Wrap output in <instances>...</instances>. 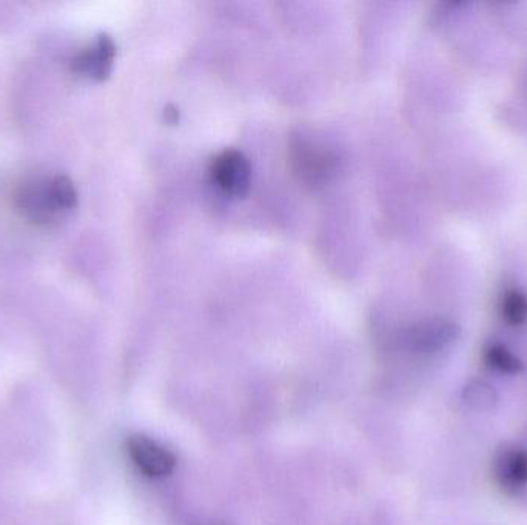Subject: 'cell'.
Returning a JSON list of instances; mask_svg holds the SVG:
<instances>
[{
	"mask_svg": "<svg viewBox=\"0 0 527 525\" xmlns=\"http://www.w3.org/2000/svg\"><path fill=\"white\" fill-rule=\"evenodd\" d=\"M290 165L303 184L323 187L335 176L338 158L321 145L296 141L290 147Z\"/></svg>",
	"mask_w": 527,
	"mask_h": 525,
	"instance_id": "obj_1",
	"label": "cell"
},
{
	"mask_svg": "<svg viewBox=\"0 0 527 525\" xmlns=\"http://www.w3.org/2000/svg\"><path fill=\"white\" fill-rule=\"evenodd\" d=\"M14 205L22 218L34 225H51L64 216L54 204L50 179L24 182L14 194Z\"/></svg>",
	"mask_w": 527,
	"mask_h": 525,
	"instance_id": "obj_2",
	"label": "cell"
},
{
	"mask_svg": "<svg viewBox=\"0 0 527 525\" xmlns=\"http://www.w3.org/2000/svg\"><path fill=\"white\" fill-rule=\"evenodd\" d=\"M213 184L233 198H242L252 185V165L246 154L238 150H224L210 165Z\"/></svg>",
	"mask_w": 527,
	"mask_h": 525,
	"instance_id": "obj_3",
	"label": "cell"
},
{
	"mask_svg": "<svg viewBox=\"0 0 527 525\" xmlns=\"http://www.w3.org/2000/svg\"><path fill=\"white\" fill-rule=\"evenodd\" d=\"M128 453L136 467L150 478H162L175 469V456L145 436H133L128 441Z\"/></svg>",
	"mask_w": 527,
	"mask_h": 525,
	"instance_id": "obj_4",
	"label": "cell"
},
{
	"mask_svg": "<svg viewBox=\"0 0 527 525\" xmlns=\"http://www.w3.org/2000/svg\"><path fill=\"white\" fill-rule=\"evenodd\" d=\"M116 45L107 34H99L96 41L73 59V71L93 81H105L115 62Z\"/></svg>",
	"mask_w": 527,
	"mask_h": 525,
	"instance_id": "obj_5",
	"label": "cell"
},
{
	"mask_svg": "<svg viewBox=\"0 0 527 525\" xmlns=\"http://www.w3.org/2000/svg\"><path fill=\"white\" fill-rule=\"evenodd\" d=\"M452 338L454 325L444 321H426L410 328L406 342L413 352L432 353L440 350Z\"/></svg>",
	"mask_w": 527,
	"mask_h": 525,
	"instance_id": "obj_6",
	"label": "cell"
},
{
	"mask_svg": "<svg viewBox=\"0 0 527 525\" xmlns=\"http://www.w3.org/2000/svg\"><path fill=\"white\" fill-rule=\"evenodd\" d=\"M500 476L503 482L514 489H521L527 484V455L523 452L504 453L500 461Z\"/></svg>",
	"mask_w": 527,
	"mask_h": 525,
	"instance_id": "obj_7",
	"label": "cell"
},
{
	"mask_svg": "<svg viewBox=\"0 0 527 525\" xmlns=\"http://www.w3.org/2000/svg\"><path fill=\"white\" fill-rule=\"evenodd\" d=\"M501 316L507 324L523 325L527 322V295L520 288L507 290L500 301Z\"/></svg>",
	"mask_w": 527,
	"mask_h": 525,
	"instance_id": "obj_8",
	"label": "cell"
},
{
	"mask_svg": "<svg viewBox=\"0 0 527 525\" xmlns=\"http://www.w3.org/2000/svg\"><path fill=\"white\" fill-rule=\"evenodd\" d=\"M51 194H53L54 204L59 208L62 215L73 211L78 207V191L65 174H58L50 179Z\"/></svg>",
	"mask_w": 527,
	"mask_h": 525,
	"instance_id": "obj_9",
	"label": "cell"
},
{
	"mask_svg": "<svg viewBox=\"0 0 527 525\" xmlns=\"http://www.w3.org/2000/svg\"><path fill=\"white\" fill-rule=\"evenodd\" d=\"M487 362L501 372H517L518 361L509 350L503 347H491L487 350Z\"/></svg>",
	"mask_w": 527,
	"mask_h": 525,
	"instance_id": "obj_10",
	"label": "cell"
}]
</instances>
